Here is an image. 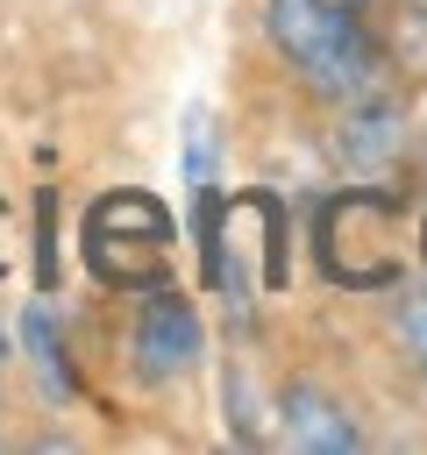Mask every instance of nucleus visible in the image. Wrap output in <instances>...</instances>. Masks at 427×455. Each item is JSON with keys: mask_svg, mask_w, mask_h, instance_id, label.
<instances>
[{"mask_svg": "<svg viewBox=\"0 0 427 455\" xmlns=\"http://www.w3.org/2000/svg\"><path fill=\"white\" fill-rule=\"evenodd\" d=\"M128 348H135V377H142V384H171V377H185V370L199 363L206 334H199V313H192L171 284H157L149 306L135 313Z\"/></svg>", "mask_w": 427, "mask_h": 455, "instance_id": "nucleus-5", "label": "nucleus"}, {"mask_svg": "<svg viewBox=\"0 0 427 455\" xmlns=\"http://www.w3.org/2000/svg\"><path fill=\"white\" fill-rule=\"evenodd\" d=\"M0 355H7V334H0Z\"/></svg>", "mask_w": 427, "mask_h": 455, "instance_id": "nucleus-11", "label": "nucleus"}, {"mask_svg": "<svg viewBox=\"0 0 427 455\" xmlns=\"http://www.w3.org/2000/svg\"><path fill=\"white\" fill-rule=\"evenodd\" d=\"M199 206V249H206V284L221 299H235V320H249L256 291L285 284V206L270 192H235L228 213L214 206V185L192 192Z\"/></svg>", "mask_w": 427, "mask_h": 455, "instance_id": "nucleus-2", "label": "nucleus"}, {"mask_svg": "<svg viewBox=\"0 0 427 455\" xmlns=\"http://www.w3.org/2000/svg\"><path fill=\"white\" fill-rule=\"evenodd\" d=\"M420 256H427V220H420Z\"/></svg>", "mask_w": 427, "mask_h": 455, "instance_id": "nucleus-10", "label": "nucleus"}, {"mask_svg": "<svg viewBox=\"0 0 427 455\" xmlns=\"http://www.w3.org/2000/svg\"><path fill=\"white\" fill-rule=\"evenodd\" d=\"M320 263L349 291L399 284V270H406V256H399V199L391 192H370V185L327 199L320 206Z\"/></svg>", "mask_w": 427, "mask_h": 455, "instance_id": "nucleus-4", "label": "nucleus"}, {"mask_svg": "<svg viewBox=\"0 0 427 455\" xmlns=\"http://www.w3.org/2000/svg\"><path fill=\"white\" fill-rule=\"evenodd\" d=\"M78 242H85V270L100 284H114V291H157V284H171L178 220H171V206L157 192H135V185L100 192L85 206Z\"/></svg>", "mask_w": 427, "mask_h": 455, "instance_id": "nucleus-3", "label": "nucleus"}, {"mask_svg": "<svg viewBox=\"0 0 427 455\" xmlns=\"http://www.w3.org/2000/svg\"><path fill=\"white\" fill-rule=\"evenodd\" d=\"M263 21H270V43L285 50V64L320 100L356 107V100L384 92V57L342 0H263Z\"/></svg>", "mask_w": 427, "mask_h": 455, "instance_id": "nucleus-1", "label": "nucleus"}, {"mask_svg": "<svg viewBox=\"0 0 427 455\" xmlns=\"http://www.w3.org/2000/svg\"><path fill=\"white\" fill-rule=\"evenodd\" d=\"M21 334H28V355H36V370H43V384H50V391H71V370H64V348H57V327H50V306H28V320H21Z\"/></svg>", "mask_w": 427, "mask_h": 455, "instance_id": "nucleus-7", "label": "nucleus"}, {"mask_svg": "<svg viewBox=\"0 0 427 455\" xmlns=\"http://www.w3.org/2000/svg\"><path fill=\"white\" fill-rule=\"evenodd\" d=\"M399 327H406V341H413V355H420V370H427V291H413V299L399 306Z\"/></svg>", "mask_w": 427, "mask_h": 455, "instance_id": "nucleus-8", "label": "nucleus"}, {"mask_svg": "<svg viewBox=\"0 0 427 455\" xmlns=\"http://www.w3.org/2000/svg\"><path fill=\"white\" fill-rule=\"evenodd\" d=\"M0 277H7V199H0Z\"/></svg>", "mask_w": 427, "mask_h": 455, "instance_id": "nucleus-9", "label": "nucleus"}, {"mask_svg": "<svg viewBox=\"0 0 427 455\" xmlns=\"http://www.w3.org/2000/svg\"><path fill=\"white\" fill-rule=\"evenodd\" d=\"M278 419H285V441L306 448V455H349V448H363V427H356L320 384H292V391L278 398Z\"/></svg>", "mask_w": 427, "mask_h": 455, "instance_id": "nucleus-6", "label": "nucleus"}]
</instances>
